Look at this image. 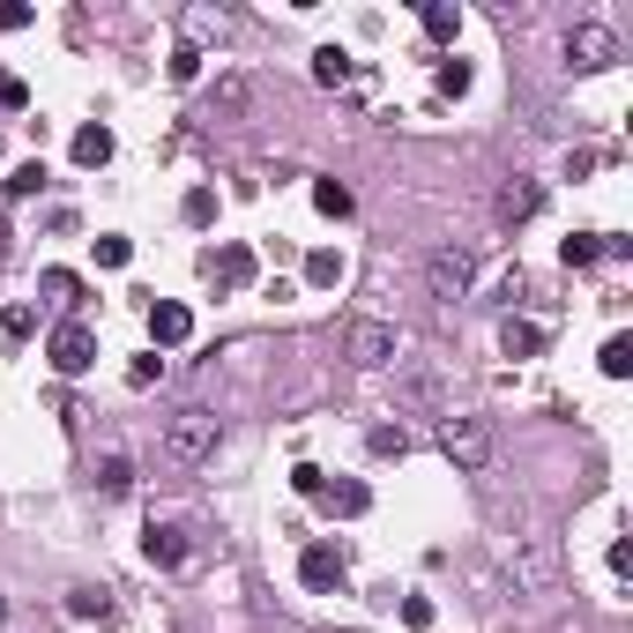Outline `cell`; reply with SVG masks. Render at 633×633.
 <instances>
[{
  "mask_svg": "<svg viewBox=\"0 0 633 633\" xmlns=\"http://www.w3.org/2000/svg\"><path fill=\"white\" fill-rule=\"evenodd\" d=\"M30 320H38V314H30V306H8V320H0V328H8V336L23 343V336H30Z\"/></svg>",
  "mask_w": 633,
  "mask_h": 633,
  "instance_id": "cell-30",
  "label": "cell"
},
{
  "mask_svg": "<svg viewBox=\"0 0 633 633\" xmlns=\"http://www.w3.org/2000/svg\"><path fill=\"white\" fill-rule=\"evenodd\" d=\"M98 485H105V492H112V500H120V492H127V485H135V463H120V455H112V463H105V477H98Z\"/></svg>",
  "mask_w": 633,
  "mask_h": 633,
  "instance_id": "cell-24",
  "label": "cell"
},
{
  "mask_svg": "<svg viewBox=\"0 0 633 633\" xmlns=\"http://www.w3.org/2000/svg\"><path fill=\"white\" fill-rule=\"evenodd\" d=\"M455 30H463V8H447V0H433V8H425V38H439V46H447Z\"/></svg>",
  "mask_w": 633,
  "mask_h": 633,
  "instance_id": "cell-18",
  "label": "cell"
},
{
  "mask_svg": "<svg viewBox=\"0 0 633 633\" xmlns=\"http://www.w3.org/2000/svg\"><path fill=\"white\" fill-rule=\"evenodd\" d=\"M366 447H373V455H395V463H403V447H411V439H403V425H380Z\"/></svg>",
  "mask_w": 633,
  "mask_h": 633,
  "instance_id": "cell-23",
  "label": "cell"
},
{
  "mask_svg": "<svg viewBox=\"0 0 633 633\" xmlns=\"http://www.w3.org/2000/svg\"><path fill=\"white\" fill-rule=\"evenodd\" d=\"M463 90H469V68L463 60H447V68H439V98H463Z\"/></svg>",
  "mask_w": 633,
  "mask_h": 633,
  "instance_id": "cell-25",
  "label": "cell"
},
{
  "mask_svg": "<svg viewBox=\"0 0 633 633\" xmlns=\"http://www.w3.org/2000/svg\"><path fill=\"white\" fill-rule=\"evenodd\" d=\"M314 500H320V507H328V514H366V485H336V492L320 485Z\"/></svg>",
  "mask_w": 633,
  "mask_h": 633,
  "instance_id": "cell-17",
  "label": "cell"
},
{
  "mask_svg": "<svg viewBox=\"0 0 633 633\" xmlns=\"http://www.w3.org/2000/svg\"><path fill=\"white\" fill-rule=\"evenodd\" d=\"M596 366H604L611 380H626V373H633V343H626V336H611L604 350H596Z\"/></svg>",
  "mask_w": 633,
  "mask_h": 633,
  "instance_id": "cell-20",
  "label": "cell"
},
{
  "mask_svg": "<svg viewBox=\"0 0 633 633\" xmlns=\"http://www.w3.org/2000/svg\"><path fill=\"white\" fill-rule=\"evenodd\" d=\"M30 23V8H23V0H8V8H0V30H23Z\"/></svg>",
  "mask_w": 633,
  "mask_h": 633,
  "instance_id": "cell-32",
  "label": "cell"
},
{
  "mask_svg": "<svg viewBox=\"0 0 633 633\" xmlns=\"http://www.w3.org/2000/svg\"><path fill=\"white\" fill-rule=\"evenodd\" d=\"M142 552H149V566H179V560H187V536H179V530H149Z\"/></svg>",
  "mask_w": 633,
  "mask_h": 633,
  "instance_id": "cell-11",
  "label": "cell"
},
{
  "mask_svg": "<svg viewBox=\"0 0 633 633\" xmlns=\"http://www.w3.org/2000/svg\"><path fill=\"white\" fill-rule=\"evenodd\" d=\"M536 209H544V187L536 179H507L500 187V224H530Z\"/></svg>",
  "mask_w": 633,
  "mask_h": 633,
  "instance_id": "cell-7",
  "label": "cell"
},
{
  "mask_svg": "<svg viewBox=\"0 0 633 633\" xmlns=\"http://www.w3.org/2000/svg\"><path fill=\"white\" fill-rule=\"evenodd\" d=\"M403 619H411V626L425 633V626H433V604H425V596H403Z\"/></svg>",
  "mask_w": 633,
  "mask_h": 633,
  "instance_id": "cell-31",
  "label": "cell"
},
{
  "mask_svg": "<svg viewBox=\"0 0 633 633\" xmlns=\"http://www.w3.org/2000/svg\"><path fill=\"white\" fill-rule=\"evenodd\" d=\"M560 261H566V268H589V261H604V231H574V239L560 246Z\"/></svg>",
  "mask_w": 633,
  "mask_h": 633,
  "instance_id": "cell-13",
  "label": "cell"
},
{
  "mask_svg": "<svg viewBox=\"0 0 633 633\" xmlns=\"http://www.w3.org/2000/svg\"><path fill=\"white\" fill-rule=\"evenodd\" d=\"M209 276H217L224 291H246V284H254V254H246V246H224L217 261H209Z\"/></svg>",
  "mask_w": 633,
  "mask_h": 633,
  "instance_id": "cell-10",
  "label": "cell"
},
{
  "mask_svg": "<svg viewBox=\"0 0 633 633\" xmlns=\"http://www.w3.org/2000/svg\"><path fill=\"white\" fill-rule=\"evenodd\" d=\"M38 187H46V165H16V171H8V201L38 195Z\"/></svg>",
  "mask_w": 633,
  "mask_h": 633,
  "instance_id": "cell-21",
  "label": "cell"
},
{
  "mask_svg": "<svg viewBox=\"0 0 633 633\" xmlns=\"http://www.w3.org/2000/svg\"><path fill=\"white\" fill-rule=\"evenodd\" d=\"M507 358H536V350H544V328H536V320H507Z\"/></svg>",
  "mask_w": 633,
  "mask_h": 633,
  "instance_id": "cell-14",
  "label": "cell"
},
{
  "mask_svg": "<svg viewBox=\"0 0 633 633\" xmlns=\"http://www.w3.org/2000/svg\"><path fill=\"white\" fill-rule=\"evenodd\" d=\"M439 455L455 469H485L492 463V425L485 417H439Z\"/></svg>",
  "mask_w": 633,
  "mask_h": 633,
  "instance_id": "cell-2",
  "label": "cell"
},
{
  "mask_svg": "<svg viewBox=\"0 0 633 633\" xmlns=\"http://www.w3.org/2000/svg\"><path fill=\"white\" fill-rule=\"evenodd\" d=\"M314 209L320 217H350V187L343 179H314Z\"/></svg>",
  "mask_w": 633,
  "mask_h": 633,
  "instance_id": "cell-16",
  "label": "cell"
},
{
  "mask_svg": "<svg viewBox=\"0 0 633 633\" xmlns=\"http://www.w3.org/2000/svg\"><path fill=\"white\" fill-rule=\"evenodd\" d=\"M566 60H574L582 75H596V68L619 60V38H611L604 23H574V30H566Z\"/></svg>",
  "mask_w": 633,
  "mask_h": 633,
  "instance_id": "cell-4",
  "label": "cell"
},
{
  "mask_svg": "<svg viewBox=\"0 0 633 633\" xmlns=\"http://www.w3.org/2000/svg\"><path fill=\"white\" fill-rule=\"evenodd\" d=\"M127 254H135L127 239H98V268H127Z\"/></svg>",
  "mask_w": 633,
  "mask_h": 633,
  "instance_id": "cell-28",
  "label": "cell"
},
{
  "mask_svg": "<svg viewBox=\"0 0 633 633\" xmlns=\"http://www.w3.org/2000/svg\"><path fill=\"white\" fill-rule=\"evenodd\" d=\"M314 82L343 90V82H350V52H343V46H320V52H314Z\"/></svg>",
  "mask_w": 633,
  "mask_h": 633,
  "instance_id": "cell-12",
  "label": "cell"
},
{
  "mask_svg": "<svg viewBox=\"0 0 633 633\" xmlns=\"http://www.w3.org/2000/svg\"><path fill=\"white\" fill-rule=\"evenodd\" d=\"M350 366H366V373L395 366V328L388 320H350Z\"/></svg>",
  "mask_w": 633,
  "mask_h": 633,
  "instance_id": "cell-5",
  "label": "cell"
},
{
  "mask_svg": "<svg viewBox=\"0 0 633 633\" xmlns=\"http://www.w3.org/2000/svg\"><path fill=\"white\" fill-rule=\"evenodd\" d=\"M306 276H314V284H336L343 261H336V254H314V261H306Z\"/></svg>",
  "mask_w": 633,
  "mask_h": 633,
  "instance_id": "cell-29",
  "label": "cell"
},
{
  "mask_svg": "<svg viewBox=\"0 0 633 633\" xmlns=\"http://www.w3.org/2000/svg\"><path fill=\"white\" fill-rule=\"evenodd\" d=\"M149 336H157V343L171 350V343H187V336H195V314H187V306H171V298H165V306H149Z\"/></svg>",
  "mask_w": 633,
  "mask_h": 633,
  "instance_id": "cell-9",
  "label": "cell"
},
{
  "mask_svg": "<svg viewBox=\"0 0 633 633\" xmlns=\"http://www.w3.org/2000/svg\"><path fill=\"white\" fill-rule=\"evenodd\" d=\"M165 455L171 463H209V455H217V417L209 411H171L165 417Z\"/></svg>",
  "mask_w": 633,
  "mask_h": 633,
  "instance_id": "cell-1",
  "label": "cell"
},
{
  "mask_svg": "<svg viewBox=\"0 0 633 633\" xmlns=\"http://www.w3.org/2000/svg\"><path fill=\"white\" fill-rule=\"evenodd\" d=\"M298 582H306V589H343V552H328V544H314V552L298 560Z\"/></svg>",
  "mask_w": 633,
  "mask_h": 633,
  "instance_id": "cell-8",
  "label": "cell"
},
{
  "mask_svg": "<svg viewBox=\"0 0 633 633\" xmlns=\"http://www.w3.org/2000/svg\"><path fill=\"white\" fill-rule=\"evenodd\" d=\"M0 254H8V224H0Z\"/></svg>",
  "mask_w": 633,
  "mask_h": 633,
  "instance_id": "cell-33",
  "label": "cell"
},
{
  "mask_svg": "<svg viewBox=\"0 0 633 633\" xmlns=\"http://www.w3.org/2000/svg\"><path fill=\"white\" fill-rule=\"evenodd\" d=\"M52 366H60V373H90V366H98V336H90L82 320H68V328L52 336Z\"/></svg>",
  "mask_w": 633,
  "mask_h": 633,
  "instance_id": "cell-6",
  "label": "cell"
},
{
  "mask_svg": "<svg viewBox=\"0 0 633 633\" xmlns=\"http://www.w3.org/2000/svg\"><path fill=\"white\" fill-rule=\"evenodd\" d=\"M217 217V195H209V187H195V195H187V224H209Z\"/></svg>",
  "mask_w": 633,
  "mask_h": 633,
  "instance_id": "cell-27",
  "label": "cell"
},
{
  "mask_svg": "<svg viewBox=\"0 0 633 633\" xmlns=\"http://www.w3.org/2000/svg\"><path fill=\"white\" fill-rule=\"evenodd\" d=\"M469 276H477V261H469L463 246H439L433 261H425V284H433V298H439V306H455V298L469 291Z\"/></svg>",
  "mask_w": 633,
  "mask_h": 633,
  "instance_id": "cell-3",
  "label": "cell"
},
{
  "mask_svg": "<svg viewBox=\"0 0 633 633\" xmlns=\"http://www.w3.org/2000/svg\"><path fill=\"white\" fill-rule=\"evenodd\" d=\"M195 75H201V52L179 46V52H171V82H195Z\"/></svg>",
  "mask_w": 633,
  "mask_h": 633,
  "instance_id": "cell-26",
  "label": "cell"
},
{
  "mask_svg": "<svg viewBox=\"0 0 633 633\" xmlns=\"http://www.w3.org/2000/svg\"><path fill=\"white\" fill-rule=\"evenodd\" d=\"M112 157V127H82L75 135V165H105Z\"/></svg>",
  "mask_w": 633,
  "mask_h": 633,
  "instance_id": "cell-15",
  "label": "cell"
},
{
  "mask_svg": "<svg viewBox=\"0 0 633 633\" xmlns=\"http://www.w3.org/2000/svg\"><path fill=\"white\" fill-rule=\"evenodd\" d=\"M0 619H8V596H0Z\"/></svg>",
  "mask_w": 633,
  "mask_h": 633,
  "instance_id": "cell-34",
  "label": "cell"
},
{
  "mask_svg": "<svg viewBox=\"0 0 633 633\" xmlns=\"http://www.w3.org/2000/svg\"><path fill=\"white\" fill-rule=\"evenodd\" d=\"M75 619H112V596H105V589H75Z\"/></svg>",
  "mask_w": 633,
  "mask_h": 633,
  "instance_id": "cell-22",
  "label": "cell"
},
{
  "mask_svg": "<svg viewBox=\"0 0 633 633\" xmlns=\"http://www.w3.org/2000/svg\"><path fill=\"white\" fill-rule=\"evenodd\" d=\"M46 298H52V306H82V276H68V268H46Z\"/></svg>",
  "mask_w": 633,
  "mask_h": 633,
  "instance_id": "cell-19",
  "label": "cell"
}]
</instances>
